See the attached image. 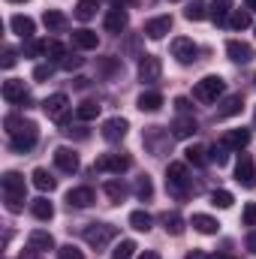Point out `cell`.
<instances>
[{"mask_svg":"<svg viewBox=\"0 0 256 259\" xmlns=\"http://www.w3.org/2000/svg\"><path fill=\"white\" fill-rule=\"evenodd\" d=\"M103 193L109 196L112 202H121V199L127 196V187H124L121 181H106V184H103Z\"/></svg>","mask_w":256,"mask_h":259,"instance_id":"36","label":"cell"},{"mask_svg":"<svg viewBox=\"0 0 256 259\" xmlns=\"http://www.w3.org/2000/svg\"><path fill=\"white\" fill-rule=\"evenodd\" d=\"M9 27H12V33H18L21 39H33V33H36V24H33V18H27V15H12V18H9Z\"/></svg>","mask_w":256,"mask_h":259,"instance_id":"17","label":"cell"},{"mask_svg":"<svg viewBox=\"0 0 256 259\" xmlns=\"http://www.w3.org/2000/svg\"><path fill=\"white\" fill-rule=\"evenodd\" d=\"M136 196H139L142 202H151V196H154V187H151V178H148V175H142V178L136 181Z\"/></svg>","mask_w":256,"mask_h":259,"instance_id":"39","label":"cell"},{"mask_svg":"<svg viewBox=\"0 0 256 259\" xmlns=\"http://www.w3.org/2000/svg\"><path fill=\"white\" fill-rule=\"evenodd\" d=\"M211 259H232V256H226V253H217V256H211Z\"/></svg>","mask_w":256,"mask_h":259,"instance_id":"54","label":"cell"},{"mask_svg":"<svg viewBox=\"0 0 256 259\" xmlns=\"http://www.w3.org/2000/svg\"><path fill=\"white\" fill-rule=\"evenodd\" d=\"M6 127H9V148L15 151V154H27L36 142H39V130L33 121H21V118H6Z\"/></svg>","mask_w":256,"mask_h":259,"instance_id":"1","label":"cell"},{"mask_svg":"<svg viewBox=\"0 0 256 259\" xmlns=\"http://www.w3.org/2000/svg\"><path fill=\"white\" fill-rule=\"evenodd\" d=\"M139 259H160V253H154V250H145Z\"/></svg>","mask_w":256,"mask_h":259,"instance_id":"52","label":"cell"},{"mask_svg":"<svg viewBox=\"0 0 256 259\" xmlns=\"http://www.w3.org/2000/svg\"><path fill=\"white\" fill-rule=\"evenodd\" d=\"M187 259H211V256H208L205 250H190V253H187Z\"/></svg>","mask_w":256,"mask_h":259,"instance_id":"51","label":"cell"},{"mask_svg":"<svg viewBox=\"0 0 256 259\" xmlns=\"http://www.w3.org/2000/svg\"><path fill=\"white\" fill-rule=\"evenodd\" d=\"M94 190L91 187H75V190H69L66 193V202H69V208H88V205H94Z\"/></svg>","mask_w":256,"mask_h":259,"instance_id":"20","label":"cell"},{"mask_svg":"<svg viewBox=\"0 0 256 259\" xmlns=\"http://www.w3.org/2000/svg\"><path fill=\"white\" fill-rule=\"evenodd\" d=\"M172 133H175L178 139H190L193 133H196V121H193L190 115H181V118H175V124H172Z\"/></svg>","mask_w":256,"mask_h":259,"instance_id":"29","label":"cell"},{"mask_svg":"<svg viewBox=\"0 0 256 259\" xmlns=\"http://www.w3.org/2000/svg\"><path fill=\"white\" fill-rule=\"evenodd\" d=\"M253 124H256V109H253Z\"/></svg>","mask_w":256,"mask_h":259,"instance_id":"57","label":"cell"},{"mask_svg":"<svg viewBox=\"0 0 256 259\" xmlns=\"http://www.w3.org/2000/svg\"><path fill=\"white\" fill-rule=\"evenodd\" d=\"M49 55H52V58H58V61H64V58H66L64 46H61V42H55V39L49 42Z\"/></svg>","mask_w":256,"mask_h":259,"instance_id":"45","label":"cell"},{"mask_svg":"<svg viewBox=\"0 0 256 259\" xmlns=\"http://www.w3.org/2000/svg\"><path fill=\"white\" fill-rule=\"evenodd\" d=\"M58 259H84V253H81L75 244H64V247L58 250Z\"/></svg>","mask_w":256,"mask_h":259,"instance_id":"42","label":"cell"},{"mask_svg":"<svg viewBox=\"0 0 256 259\" xmlns=\"http://www.w3.org/2000/svg\"><path fill=\"white\" fill-rule=\"evenodd\" d=\"M66 109H69V97H66V94H52V97H46V103H42V112H46L52 121H58V124H66Z\"/></svg>","mask_w":256,"mask_h":259,"instance_id":"7","label":"cell"},{"mask_svg":"<svg viewBox=\"0 0 256 259\" xmlns=\"http://www.w3.org/2000/svg\"><path fill=\"white\" fill-rule=\"evenodd\" d=\"M42 21H46V27H49V30H61V27L66 24V15H64V12H58V9H46Z\"/></svg>","mask_w":256,"mask_h":259,"instance_id":"34","label":"cell"},{"mask_svg":"<svg viewBox=\"0 0 256 259\" xmlns=\"http://www.w3.org/2000/svg\"><path fill=\"white\" fill-rule=\"evenodd\" d=\"M30 214H33L36 220H52V217H55V205H52L46 196H39V199L30 202Z\"/></svg>","mask_w":256,"mask_h":259,"instance_id":"24","label":"cell"},{"mask_svg":"<svg viewBox=\"0 0 256 259\" xmlns=\"http://www.w3.org/2000/svg\"><path fill=\"white\" fill-rule=\"evenodd\" d=\"M3 100L12 103V106H27V103H30V94H27L24 81L9 78V81H3Z\"/></svg>","mask_w":256,"mask_h":259,"instance_id":"8","label":"cell"},{"mask_svg":"<svg viewBox=\"0 0 256 259\" xmlns=\"http://www.w3.org/2000/svg\"><path fill=\"white\" fill-rule=\"evenodd\" d=\"M81 235H84V241H88L91 247L103 250L109 241H115V235H118V226H112V223H88Z\"/></svg>","mask_w":256,"mask_h":259,"instance_id":"4","label":"cell"},{"mask_svg":"<svg viewBox=\"0 0 256 259\" xmlns=\"http://www.w3.org/2000/svg\"><path fill=\"white\" fill-rule=\"evenodd\" d=\"M61 66H64V69H78V66H81V58H75V55H66L64 61H61Z\"/></svg>","mask_w":256,"mask_h":259,"instance_id":"47","label":"cell"},{"mask_svg":"<svg viewBox=\"0 0 256 259\" xmlns=\"http://www.w3.org/2000/svg\"><path fill=\"white\" fill-rule=\"evenodd\" d=\"M30 178H33V187H36V190H42V193H52V190L58 187V181H55L46 169H33V175H30Z\"/></svg>","mask_w":256,"mask_h":259,"instance_id":"27","label":"cell"},{"mask_svg":"<svg viewBox=\"0 0 256 259\" xmlns=\"http://www.w3.org/2000/svg\"><path fill=\"white\" fill-rule=\"evenodd\" d=\"M223 91H226V81L220 75H205L202 81L193 84V100L196 103H214Z\"/></svg>","mask_w":256,"mask_h":259,"instance_id":"3","label":"cell"},{"mask_svg":"<svg viewBox=\"0 0 256 259\" xmlns=\"http://www.w3.org/2000/svg\"><path fill=\"white\" fill-rule=\"evenodd\" d=\"M226 55H229L235 64H250V61H253V49H250L247 42H241V39H229V42H226Z\"/></svg>","mask_w":256,"mask_h":259,"instance_id":"15","label":"cell"},{"mask_svg":"<svg viewBox=\"0 0 256 259\" xmlns=\"http://www.w3.org/2000/svg\"><path fill=\"white\" fill-rule=\"evenodd\" d=\"M235 199H232V193H226V190H214L211 193V205H217V208H229Z\"/></svg>","mask_w":256,"mask_h":259,"instance_id":"41","label":"cell"},{"mask_svg":"<svg viewBox=\"0 0 256 259\" xmlns=\"http://www.w3.org/2000/svg\"><path fill=\"white\" fill-rule=\"evenodd\" d=\"M127 24H130V15L124 9H109L106 12V30L109 33H121V30H127Z\"/></svg>","mask_w":256,"mask_h":259,"instance_id":"19","label":"cell"},{"mask_svg":"<svg viewBox=\"0 0 256 259\" xmlns=\"http://www.w3.org/2000/svg\"><path fill=\"white\" fill-rule=\"evenodd\" d=\"M244 244H247V250H250V253H256V229L247 235V241H244Z\"/></svg>","mask_w":256,"mask_h":259,"instance_id":"50","label":"cell"},{"mask_svg":"<svg viewBox=\"0 0 256 259\" xmlns=\"http://www.w3.org/2000/svg\"><path fill=\"white\" fill-rule=\"evenodd\" d=\"M175 109H178L181 115H187V112H190V103H187L184 97H178V100H175Z\"/></svg>","mask_w":256,"mask_h":259,"instance_id":"49","label":"cell"},{"mask_svg":"<svg viewBox=\"0 0 256 259\" xmlns=\"http://www.w3.org/2000/svg\"><path fill=\"white\" fill-rule=\"evenodd\" d=\"M127 130H130L127 118H109V121L103 124V139H106V142H121V139L127 136Z\"/></svg>","mask_w":256,"mask_h":259,"instance_id":"14","label":"cell"},{"mask_svg":"<svg viewBox=\"0 0 256 259\" xmlns=\"http://www.w3.org/2000/svg\"><path fill=\"white\" fill-rule=\"evenodd\" d=\"M21 259H33V256H30V253H21Z\"/></svg>","mask_w":256,"mask_h":259,"instance_id":"55","label":"cell"},{"mask_svg":"<svg viewBox=\"0 0 256 259\" xmlns=\"http://www.w3.org/2000/svg\"><path fill=\"white\" fill-rule=\"evenodd\" d=\"M196 42L187 39V36H178V39H172V55L178 58V64H193L196 61Z\"/></svg>","mask_w":256,"mask_h":259,"instance_id":"11","label":"cell"},{"mask_svg":"<svg viewBox=\"0 0 256 259\" xmlns=\"http://www.w3.org/2000/svg\"><path fill=\"white\" fill-rule=\"evenodd\" d=\"M75 115H78V121H94V118L100 115V106H97L94 100H84V103H78Z\"/></svg>","mask_w":256,"mask_h":259,"instance_id":"33","label":"cell"},{"mask_svg":"<svg viewBox=\"0 0 256 259\" xmlns=\"http://www.w3.org/2000/svg\"><path fill=\"white\" fill-rule=\"evenodd\" d=\"M160 72H163L160 58H154V55H142V61H139V78H142L145 84H154V81L160 78Z\"/></svg>","mask_w":256,"mask_h":259,"instance_id":"10","label":"cell"},{"mask_svg":"<svg viewBox=\"0 0 256 259\" xmlns=\"http://www.w3.org/2000/svg\"><path fill=\"white\" fill-rule=\"evenodd\" d=\"M226 151H229V148H223V145H217V148L211 151V160H214L217 166H226Z\"/></svg>","mask_w":256,"mask_h":259,"instance_id":"44","label":"cell"},{"mask_svg":"<svg viewBox=\"0 0 256 259\" xmlns=\"http://www.w3.org/2000/svg\"><path fill=\"white\" fill-rule=\"evenodd\" d=\"M3 66H6V69H12V66H15V52H12V49H6V52H3Z\"/></svg>","mask_w":256,"mask_h":259,"instance_id":"48","label":"cell"},{"mask_svg":"<svg viewBox=\"0 0 256 259\" xmlns=\"http://www.w3.org/2000/svg\"><path fill=\"white\" fill-rule=\"evenodd\" d=\"M172 30V15H157L151 21H145V36L148 39H163Z\"/></svg>","mask_w":256,"mask_h":259,"instance_id":"12","label":"cell"},{"mask_svg":"<svg viewBox=\"0 0 256 259\" xmlns=\"http://www.w3.org/2000/svg\"><path fill=\"white\" fill-rule=\"evenodd\" d=\"M55 166L66 172V175H72V172H78V154L72 151V148H58L55 151Z\"/></svg>","mask_w":256,"mask_h":259,"instance_id":"13","label":"cell"},{"mask_svg":"<svg viewBox=\"0 0 256 259\" xmlns=\"http://www.w3.org/2000/svg\"><path fill=\"white\" fill-rule=\"evenodd\" d=\"M97 15V0H78L75 3V18L78 21H91Z\"/></svg>","mask_w":256,"mask_h":259,"instance_id":"32","label":"cell"},{"mask_svg":"<svg viewBox=\"0 0 256 259\" xmlns=\"http://www.w3.org/2000/svg\"><path fill=\"white\" fill-rule=\"evenodd\" d=\"M193 229L202 232V235H217L220 223H217L214 217H208V214H193Z\"/></svg>","mask_w":256,"mask_h":259,"instance_id":"25","label":"cell"},{"mask_svg":"<svg viewBox=\"0 0 256 259\" xmlns=\"http://www.w3.org/2000/svg\"><path fill=\"white\" fill-rule=\"evenodd\" d=\"M247 142H250V130H244V127L241 130H226L223 139H220V145L229 148V151H241Z\"/></svg>","mask_w":256,"mask_h":259,"instance_id":"16","label":"cell"},{"mask_svg":"<svg viewBox=\"0 0 256 259\" xmlns=\"http://www.w3.org/2000/svg\"><path fill=\"white\" fill-rule=\"evenodd\" d=\"M163 226H166L169 235H184V217L178 211H166L163 214Z\"/></svg>","mask_w":256,"mask_h":259,"instance_id":"28","label":"cell"},{"mask_svg":"<svg viewBox=\"0 0 256 259\" xmlns=\"http://www.w3.org/2000/svg\"><path fill=\"white\" fill-rule=\"evenodd\" d=\"M9 3H24V0H9Z\"/></svg>","mask_w":256,"mask_h":259,"instance_id":"56","label":"cell"},{"mask_svg":"<svg viewBox=\"0 0 256 259\" xmlns=\"http://www.w3.org/2000/svg\"><path fill=\"white\" fill-rule=\"evenodd\" d=\"M166 190L172 196L190 193V178H187V166L184 163H169V169H166Z\"/></svg>","mask_w":256,"mask_h":259,"instance_id":"5","label":"cell"},{"mask_svg":"<svg viewBox=\"0 0 256 259\" xmlns=\"http://www.w3.org/2000/svg\"><path fill=\"white\" fill-rule=\"evenodd\" d=\"M235 181L241 187H256V169H253V157L250 154L238 157V163H235Z\"/></svg>","mask_w":256,"mask_h":259,"instance_id":"9","label":"cell"},{"mask_svg":"<svg viewBox=\"0 0 256 259\" xmlns=\"http://www.w3.org/2000/svg\"><path fill=\"white\" fill-rule=\"evenodd\" d=\"M39 55H49V42H42V39H27V42H24V58H39Z\"/></svg>","mask_w":256,"mask_h":259,"instance_id":"35","label":"cell"},{"mask_svg":"<svg viewBox=\"0 0 256 259\" xmlns=\"http://www.w3.org/2000/svg\"><path fill=\"white\" fill-rule=\"evenodd\" d=\"M72 46H75V49H84V52H91V49H97V46H100V36H97L94 30L81 27V30H75V33H72Z\"/></svg>","mask_w":256,"mask_h":259,"instance_id":"21","label":"cell"},{"mask_svg":"<svg viewBox=\"0 0 256 259\" xmlns=\"http://www.w3.org/2000/svg\"><path fill=\"white\" fill-rule=\"evenodd\" d=\"M49 75H52V66H46V64H39L33 69V78H36V81H46Z\"/></svg>","mask_w":256,"mask_h":259,"instance_id":"46","label":"cell"},{"mask_svg":"<svg viewBox=\"0 0 256 259\" xmlns=\"http://www.w3.org/2000/svg\"><path fill=\"white\" fill-rule=\"evenodd\" d=\"M127 169H130L127 154H103V157H97V163H94V172H115V175H121V172H127Z\"/></svg>","mask_w":256,"mask_h":259,"instance_id":"6","label":"cell"},{"mask_svg":"<svg viewBox=\"0 0 256 259\" xmlns=\"http://www.w3.org/2000/svg\"><path fill=\"white\" fill-rule=\"evenodd\" d=\"M208 15H211V21H214V24H226V21H229V15H232L229 0H214V3L208 6Z\"/></svg>","mask_w":256,"mask_h":259,"instance_id":"23","label":"cell"},{"mask_svg":"<svg viewBox=\"0 0 256 259\" xmlns=\"http://www.w3.org/2000/svg\"><path fill=\"white\" fill-rule=\"evenodd\" d=\"M244 6H247V12H256V0H244Z\"/></svg>","mask_w":256,"mask_h":259,"instance_id":"53","label":"cell"},{"mask_svg":"<svg viewBox=\"0 0 256 259\" xmlns=\"http://www.w3.org/2000/svg\"><path fill=\"white\" fill-rule=\"evenodd\" d=\"M151 223H154V220H151L148 211H133V214H130V226H133L136 232H148Z\"/></svg>","mask_w":256,"mask_h":259,"instance_id":"31","label":"cell"},{"mask_svg":"<svg viewBox=\"0 0 256 259\" xmlns=\"http://www.w3.org/2000/svg\"><path fill=\"white\" fill-rule=\"evenodd\" d=\"M184 18H187V21H202V18H208V3H205V0H193V3H187Z\"/></svg>","mask_w":256,"mask_h":259,"instance_id":"30","label":"cell"},{"mask_svg":"<svg viewBox=\"0 0 256 259\" xmlns=\"http://www.w3.org/2000/svg\"><path fill=\"white\" fill-rule=\"evenodd\" d=\"M184 154H187V163H193V166H205V163H208V157H205L208 151H205L202 145H190Z\"/></svg>","mask_w":256,"mask_h":259,"instance_id":"38","label":"cell"},{"mask_svg":"<svg viewBox=\"0 0 256 259\" xmlns=\"http://www.w3.org/2000/svg\"><path fill=\"white\" fill-rule=\"evenodd\" d=\"M241 103H244V97H241V94L226 97V103L217 109V118H232V115H238V112H241Z\"/></svg>","mask_w":256,"mask_h":259,"instance_id":"26","label":"cell"},{"mask_svg":"<svg viewBox=\"0 0 256 259\" xmlns=\"http://www.w3.org/2000/svg\"><path fill=\"white\" fill-rule=\"evenodd\" d=\"M139 109L148 112V115L160 112V109H163V94H157V91H145V94L139 97Z\"/></svg>","mask_w":256,"mask_h":259,"instance_id":"22","label":"cell"},{"mask_svg":"<svg viewBox=\"0 0 256 259\" xmlns=\"http://www.w3.org/2000/svg\"><path fill=\"white\" fill-rule=\"evenodd\" d=\"M3 199H6V208L12 214L21 211V202H24V178L18 172H6L3 175Z\"/></svg>","mask_w":256,"mask_h":259,"instance_id":"2","label":"cell"},{"mask_svg":"<svg viewBox=\"0 0 256 259\" xmlns=\"http://www.w3.org/2000/svg\"><path fill=\"white\" fill-rule=\"evenodd\" d=\"M27 244H30V250H36V253L55 250V238H52V232H42V229H33V232L27 235Z\"/></svg>","mask_w":256,"mask_h":259,"instance_id":"18","label":"cell"},{"mask_svg":"<svg viewBox=\"0 0 256 259\" xmlns=\"http://www.w3.org/2000/svg\"><path fill=\"white\" fill-rule=\"evenodd\" d=\"M133 253H136V241H130V238H124L118 247H115V253H112V259H133Z\"/></svg>","mask_w":256,"mask_h":259,"instance_id":"40","label":"cell"},{"mask_svg":"<svg viewBox=\"0 0 256 259\" xmlns=\"http://www.w3.org/2000/svg\"><path fill=\"white\" fill-rule=\"evenodd\" d=\"M229 27H235V30L250 27V12H247V9H235V12L229 15Z\"/></svg>","mask_w":256,"mask_h":259,"instance_id":"37","label":"cell"},{"mask_svg":"<svg viewBox=\"0 0 256 259\" xmlns=\"http://www.w3.org/2000/svg\"><path fill=\"white\" fill-rule=\"evenodd\" d=\"M241 223H244V226H256V202H247V205H244Z\"/></svg>","mask_w":256,"mask_h":259,"instance_id":"43","label":"cell"}]
</instances>
